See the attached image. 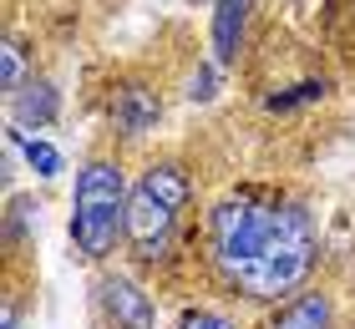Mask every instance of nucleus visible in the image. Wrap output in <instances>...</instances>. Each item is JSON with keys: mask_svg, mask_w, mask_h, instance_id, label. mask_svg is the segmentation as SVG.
<instances>
[{"mask_svg": "<svg viewBox=\"0 0 355 329\" xmlns=\"http://www.w3.org/2000/svg\"><path fill=\"white\" fill-rule=\"evenodd\" d=\"M112 117H117L122 132H148L157 122V102L142 87H122L117 91V102H112Z\"/></svg>", "mask_w": 355, "mask_h": 329, "instance_id": "7", "label": "nucleus"}, {"mask_svg": "<svg viewBox=\"0 0 355 329\" xmlns=\"http://www.w3.org/2000/svg\"><path fill=\"white\" fill-rule=\"evenodd\" d=\"M214 258L249 299L295 294L315 269V228L289 203L229 197L214 208Z\"/></svg>", "mask_w": 355, "mask_h": 329, "instance_id": "1", "label": "nucleus"}, {"mask_svg": "<svg viewBox=\"0 0 355 329\" xmlns=\"http://www.w3.org/2000/svg\"><path fill=\"white\" fill-rule=\"evenodd\" d=\"M96 299H102V314H107L112 329H153V304L132 278H117V274L102 278Z\"/></svg>", "mask_w": 355, "mask_h": 329, "instance_id": "4", "label": "nucleus"}, {"mask_svg": "<svg viewBox=\"0 0 355 329\" xmlns=\"http://www.w3.org/2000/svg\"><path fill=\"white\" fill-rule=\"evenodd\" d=\"M188 203V177L173 162H157V168L142 172V183L127 197V243L142 258H163L178 228V213Z\"/></svg>", "mask_w": 355, "mask_h": 329, "instance_id": "3", "label": "nucleus"}, {"mask_svg": "<svg viewBox=\"0 0 355 329\" xmlns=\"http://www.w3.org/2000/svg\"><path fill=\"white\" fill-rule=\"evenodd\" d=\"M15 117H21L26 127H46L56 117V91H51V81H31V87L15 96Z\"/></svg>", "mask_w": 355, "mask_h": 329, "instance_id": "8", "label": "nucleus"}, {"mask_svg": "<svg viewBox=\"0 0 355 329\" xmlns=\"http://www.w3.org/2000/svg\"><path fill=\"white\" fill-rule=\"evenodd\" d=\"M127 183L112 162H87L71 197V243L82 258H107L127 233Z\"/></svg>", "mask_w": 355, "mask_h": 329, "instance_id": "2", "label": "nucleus"}, {"mask_svg": "<svg viewBox=\"0 0 355 329\" xmlns=\"http://www.w3.org/2000/svg\"><path fill=\"white\" fill-rule=\"evenodd\" d=\"M274 329H330V299L325 294H300L279 309Z\"/></svg>", "mask_w": 355, "mask_h": 329, "instance_id": "6", "label": "nucleus"}, {"mask_svg": "<svg viewBox=\"0 0 355 329\" xmlns=\"http://www.w3.org/2000/svg\"><path fill=\"white\" fill-rule=\"evenodd\" d=\"M26 162H31L41 177H56V172H61V152H56L51 142H41V137H26Z\"/></svg>", "mask_w": 355, "mask_h": 329, "instance_id": "9", "label": "nucleus"}, {"mask_svg": "<svg viewBox=\"0 0 355 329\" xmlns=\"http://www.w3.org/2000/svg\"><path fill=\"white\" fill-rule=\"evenodd\" d=\"M188 96H193V102H208V96H214V66H203V71L193 76V91Z\"/></svg>", "mask_w": 355, "mask_h": 329, "instance_id": "12", "label": "nucleus"}, {"mask_svg": "<svg viewBox=\"0 0 355 329\" xmlns=\"http://www.w3.org/2000/svg\"><path fill=\"white\" fill-rule=\"evenodd\" d=\"M21 76H26V56H21V41H6V91L21 96Z\"/></svg>", "mask_w": 355, "mask_h": 329, "instance_id": "10", "label": "nucleus"}, {"mask_svg": "<svg viewBox=\"0 0 355 329\" xmlns=\"http://www.w3.org/2000/svg\"><path fill=\"white\" fill-rule=\"evenodd\" d=\"M178 329H234L223 314H214V309H188L183 319H178Z\"/></svg>", "mask_w": 355, "mask_h": 329, "instance_id": "11", "label": "nucleus"}, {"mask_svg": "<svg viewBox=\"0 0 355 329\" xmlns=\"http://www.w3.org/2000/svg\"><path fill=\"white\" fill-rule=\"evenodd\" d=\"M0 329H21V314H15L10 304H6V314H0Z\"/></svg>", "mask_w": 355, "mask_h": 329, "instance_id": "13", "label": "nucleus"}, {"mask_svg": "<svg viewBox=\"0 0 355 329\" xmlns=\"http://www.w3.org/2000/svg\"><path fill=\"white\" fill-rule=\"evenodd\" d=\"M249 10L254 0H218L214 6V61H234L239 46H244V30H249Z\"/></svg>", "mask_w": 355, "mask_h": 329, "instance_id": "5", "label": "nucleus"}]
</instances>
